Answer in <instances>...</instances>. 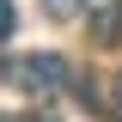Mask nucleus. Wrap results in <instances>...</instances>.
I'll use <instances>...</instances> for the list:
<instances>
[{
  "label": "nucleus",
  "mask_w": 122,
  "mask_h": 122,
  "mask_svg": "<svg viewBox=\"0 0 122 122\" xmlns=\"http://www.w3.org/2000/svg\"><path fill=\"white\" fill-rule=\"evenodd\" d=\"M0 79L18 86L25 98H55L61 86H73V67H67V55H55V49H37V55H25V61H0Z\"/></svg>",
  "instance_id": "obj_1"
},
{
  "label": "nucleus",
  "mask_w": 122,
  "mask_h": 122,
  "mask_svg": "<svg viewBox=\"0 0 122 122\" xmlns=\"http://www.w3.org/2000/svg\"><path fill=\"white\" fill-rule=\"evenodd\" d=\"M43 6H49L55 18H73V12H86V0H43Z\"/></svg>",
  "instance_id": "obj_2"
},
{
  "label": "nucleus",
  "mask_w": 122,
  "mask_h": 122,
  "mask_svg": "<svg viewBox=\"0 0 122 122\" xmlns=\"http://www.w3.org/2000/svg\"><path fill=\"white\" fill-rule=\"evenodd\" d=\"M12 25H18V12H12V0H0V43L12 37Z\"/></svg>",
  "instance_id": "obj_3"
},
{
  "label": "nucleus",
  "mask_w": 122,
  "mask_h": 122,
  "mask_svg": "<svg viewBox=\"0 0 122 122\" xmlns=\"http://www.w3.org/2000/svg\"><path fill=\"white\" fill-rule=\"evenodd\" d=\"M110 110H116V122H122V73H116V92H110Z\"/></svg>",
  "instance_id": "obj_4"
},
{
  "label": "nucleus",
  "mask_w": 122,
  "mask_h": 122,
  "mask_svg": "<svg viewBox=\"0 0 122 122\" xmlns=\"http://www.w3.org/2000/svg\"><path fill=\"white\" fill-rule=\"evenodd\" d=\"M0 122H25V116H0ZM43 122H55V116H43Z\"/></svg>",
  "instance_id": "obj_5"
}]
</instances>
